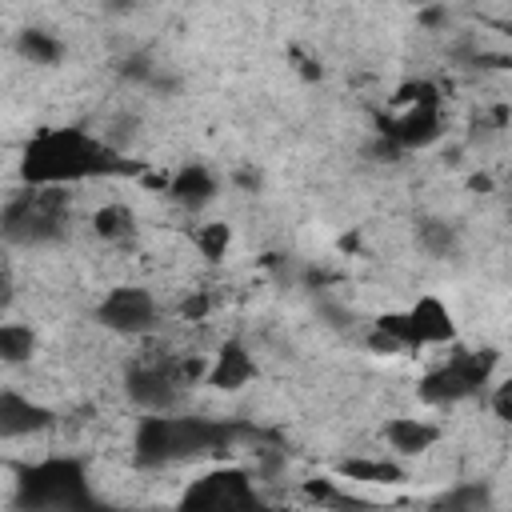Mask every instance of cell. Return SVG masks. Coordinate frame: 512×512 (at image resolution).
I'll return each mask as SVG.
<instances>
[{
  "label": "cell",
  "instance_id": "cell-13",
  "mask_svg": "<svg viewBox=\"0 0 512 512\" xmlns=\"http://www.w3.org/2000/svg\"><path fill=\"white\" fill-rule=\"evenodd\" d=\"M168 196L180 204V208H188V212H196V208H204V204H212L216 200V192H220V184H216V176H212V168L208 164H184V168H176L172 176H168Z\"/></svg>",
  "mask_w": 512,
  "mask_h": 512
},
{
  "label": "cell",
  "instance_id": "cell-27",
  "mask_svg": "<svg viewBox=\"0 0 512 512\" xmlns=\"http://www.w3.org/2000/svg\"><path fill=\"white\" fill-rule=\"evenodd\" d=\"M8 300H12V280H8L4 272H0V308H4Z\"/></svg>",
  "mask_w": 512,
  "mask_h": 512
},
{
  "label": "cell",
  "instance_id": "cell-14",
  "mask_svg": "<svg viewBox=\"0 0 512 512\" xmlns=\"http://www.w3.org/2000/svg\"><path fill=\"white\" fill-rule=\"evenodd\" d=\"M384 440L396 456H424L440 440V428L420 416H392L384 420Z\"/></svg>",
  "mask_w": 512,
  "mask_h": 512
},
{
  "label": "cell",
  "instance_id": "cell-2",
  "mask_svg": "<svg viewBox=\"0 0 512 512\" xmlns=\"http://www.w3.org/2000/svg\"><path fill=\"white\" fill-rule=\"evenodd\" d=\"M240 440H264V432L256 424H244V420H208V416L148 412L136 424L132 460H136V468H168V464H184V460L228 452Z\"/></svg>",
  "mask_w": 512,
  "mask_h": 512
},
{
  "label": "cell",
  "instance_id": "cell-7",
  "mask_svg": "<svg viewBox=\"0 0 512 512\" xmlns=\"http://www.w3.org/2000/svg\"><path fill=\"white\" fill-rule=\"evenodd\" d=\"M180 508L188 512H232V508H260V492L252 484V472L244 468H216L188 484L180 496Z\"/></svg>",
  "mask_w": 512,
  "mask_h": 512
},
{
  "label": "cell",
  "instance_id": "cell-20",
  "mask_svg": "<svg viewBox=\"0 0 512 512\" xmlns=\"http://www.w3.org/2000/svg\"><path fill=\"white\" fill-rule=\"evenodd\" d=\"M196 248H200V256L204 260H224V252H228V244H232V224H224V220H212V224H200L196 228Z\"/></svg>",
  "mask_w": 512,
  "mask_h": 512
},
{
  "label": "cell",
  "instance_id": "cell-5",
  "mask_svg": "<svg viewBox=\"0 0 512 512\" xmlns=\"http://www.w3.org/2000/svg\"><path fill=\"white\" fill-rule=\"evenodd\" d=\"M208 364L200 356H144L124 372V388L136 408L144 412H172L180 404V392L196 380H204Z\"/></svg>",
  "mask_w": 512,
  "mask_h": 512
},
{
  "label": "cell",
  "instance_id": "cell-15",
  "mask_svg": "<svg viewBox=\"0 0 512 512\" xmlns=\"http://www.w3.org/2000/svg\"><path fill=\"white\" fill-rule=\"evenodd\" d=\"M416 244H420L424 256L448 260V256H456V248H460V232H456V224L444 220V216H420V220H416Z\"/></svg>",
  "mask_w": 512,
  "mask_h": 512
},
{
  "label": "cell",
  "instance_id": "cell-25",
  "mask_svg": "<svg viewBox=\"0 0 512 512\" xmlns=\"http://www.w3.org/2000/svg\"><path fill=\"white\" fill-rule=\"evenodd\" d=\"M492 412H496V420H512V384L504 380V384H496L492 388Z\"/></svg>",
  "mask_w": 512,
  "mask_h": 512
},
{
  "label": "cell",
  "instance_id": "cell-23",
  "mask_svg": "<svg viewBox=\"0 0 512 512\" xmlns=\"http://www.w3.org/2000/svg\"><path fill=\"white\" fill-rule=\"evenodd\" d=\"M372 328L388 332V336L400 344V352H416V340H412V328H408V316H404V312H384V316H376Z\"/></svg>",
  "mask_w": 512,
  "mask_h": 512
},
{
  "label": "cell",
  "instance_id": "cell-6",
  "mask_svg": "<svg viewBox=\"0 0 512 512\" xmlns=\"http://www.w3.org/2000/svg\"><path fill=\"white\" fill-rule=\"evenodd\" d=\"M496 352L492 348H456L444 364L428 368L424 380H420V400L424 404H460V400H472V396H484L488 384H492V372H496Z\"/></svg>",
  "mask_w": 512,
  "mask_h": 512
},
{
  "label": "cell",
  "instance_id": "cell-22",
  "mask_svg": "<svg viewBox=\"0 0 512 512\" xmlns=\"http://www.w3.org/2000/svg\"><path fill=\"white\" fill-rule=\"evenodd\" d=\"M388 104H392V108H400V104H440V88H436L432 80H404V84L392 92Z\"/></svg>",
  "mask_w": 512,
  "mask_h": 512
},
{
  "label": "cell",
  "instance_id": "cell-4",
  "mask_svg": "<svg viewBox=\"0 0 512 512\" xmlns=\"http://www.w3.org/2000/svg\"><path fill=\"white\" fill-rule=\"evenodd\" d=\"M68 232V192L60 184H24L0 212V240L20 248L56 244Z\"/></svg>",
  "mask_w": 512,
  "mask_h": 512
},
{
  "label": "cell",
  "instance_id": "cell-21",
  "mask_svg": "<svg viewBox=\"0 0 512 512\" xmlns=\"http://www.w3.org/2000/svg\"><path fill=\"white\" fill-rule=\"evenodd\" d=\"M436 508H448V512H480V508H488V488L484 484H460V488L444 492L436 500Z\"/></svg>",
  "mask_w": 512,
  "mask_h": 512
},
{
  "label": "cell",
  "instance_id": "cell-12",
  "mask_svg": "<svg viewBox=\"0 0 512 512\" xmlns=\"http://www.w3.org/2000/svg\"><path fill=\"white\" fill-rule=\"evenodd\" d=\"M404 316H408V328H412L416 348L456 340V320H452V308H448L440 296H420V300H416V304H412Z\"/></svg>",
  "mask_w": 512,
  "mask_h": 512
},
{
  "label": "cell",
  "instance_id": "cell-24",
  "mask_svg": "<svg viewBox=\"0 0 512 512\" xmlns=\"http://www.w3.org/2000/svg\"><path fill=\"white\" fill-rule=\"evenodd\" d=\"M208 308H212V296H208V292H192V296L180 304V316H184V320H204Z\"/></svg>",
  "mask_w": 512,
  "mask_h": 512
},
{
  "label": "cell",
  "instance_id": "cell-8",
  "mask_svg": "<svg viewBox=\"0 0 512 512\" xmlns=\"http://www.w3.org/2000/svg\"><path fill=\"white\" fill-rule=\"evenodd\" d=\"M96 324L108 332H120V336H144L156 328V296L136 284L112 288L96 304Z\"/></svg>",
  "mask_w": 512,
  "mask_h": 512
},
{
  "label": "cell",
  "instance_id": "cell-26",
  "mask_svg": "<svg viewBox=\"0 0 512 512\" xmlns=\"http://www.w3.org/2000/svg\"><path fill=\"white\" fill-rule=\"evenodd\" d=\"M100 8H108V12H132L136 0H100Z\"/></svg>",
  "mask_w": 512,
  "mask_h": 512
},
{
  "label": "cell",
  "instance_id": "cell-9",
  "mask_svg": "<svg viewBox=\"0 0 512 512\" xmlns=\"http://www.w3.org/2000/svg\"><path fill=\"white\" fill-rule=\"evenodd\" d=\"M440 132H444L440 104H400L392 116H380V136L400 152L428 148L440 140Z\"/></svg>",
  "mask_w": 512,
  "mask_h": 512
},
{
  "label": "cell",
  "instance_id": "cell-1",
  "mask_svg": "<svg viewBox=\"0 0 512 512\" xmlns=\"http://www.w3.org/2000/svg\"><path fill=\"white\" fill-rule=\"evenodd\" d=\"M100 176H144V160H128L104 136H92L76 124L40 128L20 152V180L24 184H80Z\"/></svg>",
  "mask_w": 512,
  "mask_h": 512
},
{
  "label": "cell",
  "instance_id": "cell-18",
  "mask_svg": "<svg viewBox=\"0 0 512 512\" xmlns=\"http://www.w3.org/2000/svg\"><path fill=\"white\" fill-rule=\"evenodd\" d=\"M92 232L108 244H124L136 232V212L128 204H104V208L92 212Z\"/></svg>",
  "mask_w": 512,
  "mask_h": 512
},
{
  "label": "cell",
  "instance_id": "cell-3",
  "mask_svg": "<svg viewBox=\"0 0 512 512\" xmlns=\"http://www.w3.org/2000/svg\"><path fill=\"white\" fill-rule=\"evenodd\" d=\"M92 504H96V496L88 488V468L76 456H44L16 472V508L80 512Z\"/></svg>",
  "mask_w": 512,
  "mask_h": 512
},
{
  "label": "cell",
  "instance_id": "cell-10",
  "mask_svg": "<svg viewBox=\"0 0 512 512\" xmlns=\"http://www.w3.org/2000/svg\"><path fill=\"white\" fill-rule=\"evenodd\" d=\"M52 420H56L52 408H44L12 388H0V440H20L32 432H44Z\"/></svg>",
  "mask_w": 512,
  "mask_h": 512
},
{
  "label": "cell",
  "instance_id": "cell-17",
  "mask_svg": "<svg viewBox=\"0 0 512 512\" xmlns=\"http://www.w3.org/2000/svg\"><path fill=\"white\" fill-rule=\"evenodd\" d=\"M16 52L28 60V64H40V68H52L64 60V44L44 32V28H20L16 32Z\"/></svg>",
  "mask_w": 512,
  "mask_h": 512
},
{
  "label": "cell",
  "instance_id": "cell-11",
  "mask_svg": "<svg viewBox=\"0 0 512 512\" xmlns=\"http://www.w3.org/2000/svg\"><path fill=\"white\" fill-rule=\"evenodd\" d=\"M252 380H256V360H252V352L244 348V340H224V344L216 348L208 372H204V384H212V388H220V392H236V388H244V384H252Z\"/></svg>",
  "mask_w": 512,
  "mask_h": 512
},
{
  "label": "cell",
  "instance_id": "cell-19",
  "mask_svg": "<svg viewBox=\"0 0 512 512\" xmlns=\"http://www.w3.org/2000/svg\"><path fill=\"white\" fill-rule=\"evenodd\" d=\"M36 356V332L28 324H0V360L28 364Z\"/></svg>",
  "mask_w": 512,
  "mask_h": 512
},
{
  "label": "cell",
  "instance_id": "cell-16",
  "mask_svg": "<svg viewBox=\"0 0 512 512\" xmlns=\"http://www.w3.org/2000/svg\"><path fill=\"white\" fill-rule=\"evenodd\" d=\"M336 476L356 480V484H400L404 480V468L396 460H364V456H352V460H340L336 464Z\"/></svg>",
  "mask_w": 512,
  "mask_h": 512
}]
</instances>
